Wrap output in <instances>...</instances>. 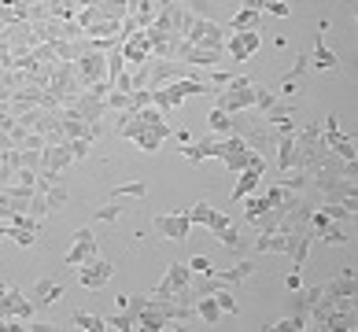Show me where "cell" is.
<instances>
[{"instance_id": "obj_1", "label": "cell", "mask_w": 358, "mask_h": 332, "mask_svg": "<svg viewBox=\"0 0 358 332\" xmlns=\"http://www.w3.org/2000/svg\"><path fill=\"white\" fill-rule=\"evenodd\" d=\"M292 137H296V170L314 174V170L322 166V159L329 155L325 140H322V126L307 122V126H299L296 133H292Z\"/></svg>"}, {"instance_id": "obj_2", "label": "cell", "mask_w": 358, "mask_h": 332, "mask_svg": "<svg viewBox=\"0 0 358 332\" xmlns=\"http://www.w3.org/2000/svg\"><path fill=\"white\" fill-rule=\"evenodd\" d=\"M255 82L251 78H233L225 89H215V108H222L225 115L236 111H255Z\"/></svg>"}, {"instance_id": "obj_3", "label": "cell", "mask_w": 358, "mask_h": 332, "mask_svg": "<svg viewBox=\"0 0 358 332\" xmlns=\"http://www.w3.org/2000/svg\"><path fill=\"white\" fill-rule=\"evenodd\" d=\"M229 30L215 19H203V15H192V22L185 26V41L189 45H203V48H222Z\"/></svg>"}, {"instance_id": "obj_4", "label": "cell", "mask_w": 358, "mask_h": 332, "mask_svg": "<svg viewBox=\"0 0 358 332\" xmlns=\"http://www.w3.org/2000/svg\"><path fill=\"white\" fill-rule=\"evenodd\" d=\"M74 74L78 82H82V89L96 85V82H108V52H85V56L74 59Z\"/></svg>"}, {"instance_id": "obj_5", "label": "cell", "mask_w": 358, "mask_h": 332, "mask_svg": "<svg viewBox=\"0 0 358 332\" xmlns=\"http://www.w3.org/2000/svg\"><path fill=\"white\" fill-rule=\"evenodd\" d=\"M192 284V270H189V262H170L166 266V273H163V281H159L148 296L155 299H174L181 288H189Z\"/></svg>"}, {"instance_id": "obj_6", "label": "cell", "mask_w": 358, "mask_h": 332, "mask_svg": "<svg viewBox=\"0 0 358 332\" xmlns=\"http://www.w3.org/2000/svg\"><path fill=\"white\" fill-rule=\"evenodd\" d=\"M222 48H225V56H229L233 63H244V59H251L262 48V34L259 30H233L229 37H225Z\"/></svg>"}, {"instance_id": "obj_7", "label": "cell", "mask_w": 358, "mask_h": 332, "mask_svg": "<svg viewBox=\"0 0 358 332\" xmlns=\"http://www.w3.org/2000/svg\"><path fill=\"white\" fill-rule=\"evenodd\" d=\"M178 78H192V66L189 63H178V59H152L148 63V89H163Z\"/></svg>"}, {"instance_id": "obj_8", "label": "cell", "mask_w": 358, "mask_h": 332, "mask_svg": "<svg viewBox=\"0 0 358 332\" xmlns=\"http://www.w3.org/2000/svg\"><path fill=\"white\" fill-rule=\"evenodd\" d=\"M152 233L163 236V240H189L192 222H189L185 210H174V215H155L152 218Z\"/></svg>"}, {"instance_id": "obj_9", "label": "cell", "mask_w": 358, "mask_h": 332, "mask_svg": "<svg viewBox=\"0 0 358 332\" xmlns=\"http://www.w3.org/2000/svg\"><path fill=\"white\" fill-rule=\"evenodd\" d=\"M325 148L340 155V159H358V148H355V137H348V133L340 129V115H329L325 118V133H322Z\"/></svg>"}, {"instance_id": "obj_10", "label": "cell", "mask_w": 358, "mask_h": 332, "mask_svg": "<svg viewBox=\"0 0 358 332\" xmlns=\"http://www.w3.org/2000/svg\"><path fill=\"white\" fill-rule=\"evenodd\" d=\"M78 284H82L85 291H100L103 284H108L111 281V273H115V266L108 262V259H89V262H82V266H78Z\"/></svg>"}, {"instance_id": "obj_11", "label": "cell", "mask_w": 358, "mask_h": 332, "mask_svg": "<svg viewBox=\"0 0 358 332\" xmlns=\"http://www.w3.org/2000/svg\"><path fill=\"white\" fill-rule=\"evenodd\" d=\"M255 155L259 152H251L241 137H233V133H229V137H222V155L218 159H222V166L229 170V174H241L244 166H251V159H255Z\"/></svg>"}, {"instance_id": "obj_12", "label": "cell", "mask_w": 358, "mask_h": 332, "mask_svg": "<svg viewBox=\"0 0 358 332\" xmlns=\"http://www.w3.org/2000/svg\"><path fill=\"white\" fill-rule=\"evenodd\" d=\"M59 129H63V140H96L100 133H103V126L100 122H89V118H78L74 111H67V108H59Z\"/></svg>"}, {"instance_id": "obj_13", "label": "cell", "mask_w": 358, "mask_h": 332, "mask_svg": "<svg viewBox=\"0 0 358 332\" xmlns=\"http://www.w3.org/2000/svg\"><path fill=\"white\" fill-rule=\"evenodd\" d=\"M100 255V247H96V236H92V229L85 225V229H78L74 233V244H71V251L63 255V266L67 270H78L82 262H89V259H96Z\"/></svg>"}, {"instance_id": "obj_14", "label": "cell", "mask_w": 358, "mask_h": 332, "mask_svg": "<svg viewBox=\"0 0 358 332\" xmlns=\"http://www.w3.org/2000/svg\"><path fill=\"white\" fill-rule=\"evenodd\" d=\"M262 174H266V155H255L251 159V166H244L241 174H236V189L229 192V199L233 203H241L244 196H251L262 185Z\"/></svg>"}, {"instance_id": "obj_15", "label": "cell", "mask_w": 358, "mask_h": 332, "mask_svg": "<svg viewBox=\"0 0 358 332\" xmlns=\"http://www.w3.org/2000/svg\"><path fill=\"white\" fill-rule=\"evenodd\" d=\"M8 317H22V322H30V317H34L30 296H26L22 288H15V284H8L4 299H0V322H8Z\"/></svg>"}, {"instance_id": "obj_16", "label": "cell", "mask_w": 358, "mask_h": 332, "mask_svg": "<svg viewBox=\"0 0 358 332\" xmlns=\"http://www.w3.org/2000/svg\"><path fill=\"white\" fill-rule=\"evenodd\" d=\"M67 111H74L78 118H89V122H100L103 115H108V103H103V96H96V92L82 89L78 96L67 103Z\"/></svg>"}, {"instance_id": "obj_17", "label": "cell", "mask_w": 358, "mask_h": 332, "mask_svg": "<svg viewBox=\"0 0 358 332\" xmlns=\"http://www.w3.org/2000/svg\"><path fill=\"white\" fill-rule=\"evenodd\" d=\"M26 296H30L34 310H41V307H52V303H59V299H63V284L56 281V277H37Z\"/></svg>"}, {"instance_id": "obj_18", "label": "cell", "mask_w": 358, "mask_h": 332, "mask_svg": "<svg viewBox=\"0 0 358 332\" xmlns=\"http://www.w3.org/2000/svg\"><path fill=\"white\" fill-rule=\"evenodd\" d=\"M189 163H203V159H218L222 155V137L218 133H207V137H200V140H189L185 148H178Z\"/></svg>"}, {"instance_id": "obj_19", "label": "cell", "mask_w": 358, "mask_h": 332, "mask_svg": "<svg viewBox=\"0 0 358 332\" xmlns=\"http://www.w3.org/2000/svg\"><path fill=\"white\" fill-rule=\"evenodd\" d=\"M118 52H122V59H126V63H134V66H141V63H148V59H152V48H148V37H144V30L122 37Z\"/></svg>"}, {"instance_id": "obj_20", "label": "cell", "mask_w": 358, "mask_h": 332, "mask_svg": "<svg viewBox=\"0 0 358 332\" xmlns=\"http://www.w3.org/2000/svg\"><path fill=\"white\" fill-rule=\"evenodd\" d=\"M74 163V152H71V144L67 140H59V144H45L41 148V170H67Z\"/></svg>"}, {"instance_id": "obj_21", "label": "cell", "mask_w": 358, "mask_h": 332, "mask_svg": "<svg viewBox=\"0 0 358 332\" xmlns=\"http://www.w3.org/2000/svg\"><path fill=\"white\" fill-rule=\"evenodd\" d=\"M322 299V284H310V288H292V296H288V314H299V317H307L314 310V303Z\"/></svg>"}, {"instance_id": "obj_22", "label": "cell", "mask_w": 358, "mask_h": 332, "mask_svg": "<svg viewBox=\"0 0 358 332\" xmlns=\"http://www.w3.org/2000/svg\"><path fill=\"white\" fill-rule=\"evenodd\" d=\"M288 247H292V236L281 233V229L255 236V251H259V255H288Z\"/></svg>"}, {"instance_id": "obj_23", "label": "cell", "mask_w": 358, "mask_h": 332, "mask_svg": "<svg viewBox=\"0 0 358 332\" xmlns=\"http://www.w3.org/2000/svg\"><path fill=\"white\" fill-rule=\"evenodd\" d=\"M322 296H358V281H355V270L351 266H343V270L333 277V281H325L322 284Z\"/></svg>"}, {"instance_id": "obj_24", "label": "cell", "mask_w": 358, "mask_h": 332, "mask_svg": "<svg viewBox=\"0 0 358 332\" xmlns=\"http://www.w3.org/2000/svg\"><path fill=\"white\" fill-rule=\"evenodd\" d=\"M325 30H329V22L317 26V45H314V56H310V66H322V71H336L340 59H336V52L333 48H325Z\"/></svg>"}, {"instance_id": "obj_25", "label": "cell", "mask_w": 358, "mask_h": 332, "mask_svg": "<svg viewBox=\"0 0 358 332\" xmlns=\"http://www.w3.org/2000/svg\"><path fill=\"white\" fill-rule=\"evenodd\" d=\"M155 11H159V0H126V15L134 19L141 30H144V26H152Z\"/></svg>"}, {"instance_id": "obj_26", "label": "cell", "mask_w": 358, "mask_h": 332, "mask_svg": "<svg viewBox=\"0 0 358 332\" xmlns=\"http://www.w3.org/2000/svg\"><path fill=\"white\" fill-rule=\"evenodd\" d=\"M218 273V281L225 284V288H236L241 281H248L251 273H255V262H248V259H241L236 266H225V270H215Z\"/></svg>"}, {"instance_id": "obj_27", "label": "cell", "mask_w": 358, "mask_h": 332, "mask_svg": "<svg viewBox=\"0 0 358 332\" xmlns=\"http://www.w3.org/2000/svg\"><path fill=\"white\" fill-rule=\"evenodd\" d=\"M277 170L281 174H288V170H296V137L292 133H285V137H277Z\"/></svg>"}, {"instance_id": "obj_28", "label": "cell", "mask_w": 358, "mask_h": 332, "mask_svg": "<svg viewBox=\"0 0 358 332\" xmlns=\"http://www.w3.org/2000/svg\"><path fill=\"white\" fill-rule=\"evenodd\" d=\"M259 26H262V11H251V8H236L225 30H259Z\"/></svg>"}, {"instance_id": "obj_29", "label": "cell", "mask_w": 358, "mask_h": 332, "mask_svg": "<svg viewBox=\"0 0 358 332\" xmlns=\"http://www.w3.org/2000/svg\"><path fill=\"white\" fill-rule=\"evenodd\" d=\"M210 236H215V240H218L225 251H233V255H236V251H244V236H241V225H236V222H229L225 229L210 233Z\"/></svg>"}, {"instance_id": "obj_30", "label": "cell", "mask_w": 358, "mask_h": 332, "mask_svg": "<svg viewBox=\"0 0 358 332\" xmlns=\"http://www.w3.org/2000/svg\"><path fill=\"white\" fill-rule=\"evenodd\" d=\"M71 325L82 329V332H103V329H108V317H100V314H92V310H74Z\"/></svg>"}, {"instance_id": "obj_31", "label": "cell", "mask_w": 358, "mask_h": 332, "mask_svg": "<svg viewBox=\"0 0 358 332\" xmlns=\"http://www.w3.org/2000/svg\"><path fill=\"white\" fill-rule=\"evenodd\" d=\"M355 207L358 203H317V210H322L329 222H343V225L355 218Z\"/></svg>"}, {"instance_id": "obj_32", "label": "cell", "mask_w": 358, "mask_h": 332, "mask_svg": "<svg viewBox=\"0 0 358 332\" xmlns=\"http://www.w3.org/2000/svg\"><path fill=\"white\" fill-rule=\"evenodd\" d=\"M317 240L329 244V247H343V244H351V236H348V229H343V222H329Z\"/></svg>"}, {"instance_id": "obj_33", "label": "cell", "mask_w": 358, "mask_h": 332, "mask_svg": "<svg viewBox=\"0 0 358 332\" xmlns=\"http://www.w3.org/2000/svg\"><path fill=\"white\" fill-rule=\"evenodd\" d=\"M144 196H148V185H144L141 178L137 181H122V185L111 189V199H144Z\"/></svg>"}, {"instance_id": "obj_34", "label": "cell", "mask_w": 358, "mask_h": 332, "mask_svg": "<svg viewBox=\"0 0 358 332\" xmlns=\"http://www.w3.org/2000/svg\"><path fill=\"white\" fill-rule=\"evenodd\" d=\"M196 317H200V322H207V325H218V322H222V310H218L215 296H200V299H196Z\"/></svg>"}, {"instance_id": "obj_35", "label": "cell", "mask_w": 358, "mask_h": 332, "mask_svg": "<svg viewBox=\"0 0 358 332\" xmlns=\"http://www.w3.org/2000/svg\"><path fill=\"white\" fill-rule=\"evenodd\" d=\"M4 229H8V240H15L19 247H34V244H37V233L26 229V225H8V222H4Z\"/></svg>"}, {"instance_id": "obj_36", "label": "cell", "mask_w": 358, "mask_h": 332, "mask_svg": "<svg viewBox=\"0 0 358 332\" xmlns=\"http://www.w3.org/2000/svg\"><path fill=\"white\" fill-rule=\"evenodd\" d=\"M207 122H210V129H215L218 137H229V133H233V115H225L222 108L210 111V115H207Z\"/></svg>"}, {"instance_id": "obj_37", "label": "cell", "mask_w": 358, "mask_h": 332, "mask_svg": "<svg viewBox=\"0 0 358 332\" xmlns=\"http://www.w3.org/2000/svg\"><path fill=\"white\" fill-rule=\"evenodd\" d=\"M108 329H115V332H129V329H137V317L129 314V310H115V314L108 317Z\"/></svg>"}, {"instance_id": "obj_38", "label": "cell", "mask_w": 358, "mask_h": 332, "mask_svg": "<svg viewBox=\"0 0 358 332\" xmlns=\"http://www.w3.org/2000/svg\"><path fill=\"white\" fill-rule=\"evenodd\" d=\"M266 329H273V332H303V329H307V317L288 314V317H281V322H273V325H266Z\"/></svg>"}, {"instance_id": "obj_39", "label": "cell", "mask_w": 358, "mask_h": 332, "mask_svg": "<svg viewBox=\"0 0 358 332\" xmlns=\"http://www.w3.org/2000/svg\"><path fill=\"white\" fill-rule=\"evenodd\" d=\"M185 215H189V222H192V225H207V218L215 215V207H210L207 199H200V203H192L189 210H185Z\"/></svg>"}, {"instance_id": "obj_40", "label": "cell", "mask_w": 358, "mask_h": 332, "mask_svg": "<svg viewBox=\"0 0 358 332\" xmlns=\"http://www.w3.org/2000/svg\"><path fill=\"white\" fill-rule=\"evenodd\" d=\"M215 303H218L222 314H236V310H241V307H236V291L233 288H218L215 291Z\"/></svg>"}, {"instance_id": "obj_41", "label": "cell", "mask_w": 358, "mask_h": 332, "mask_svg": "<svg viewBox=\"0 0 358 332\" xmlns=\"http://www.w3.org/2000/svg\"><path fill=\"white\" fill-rule=\"evenodd\" d=\"M96 222H108V225H115L118 218H122V207H118V199H111V203H103V207H96V215H92Z\"/></svg>"}, {"instance_id": "obj_42", "label": "cell", "mask_w": 358, "mask_h": 332, "mask_svg": "<svg viewBox=\"0 0 358 332\" xmlns=\"http://www.w3.org/2000/svg\"><path fill=\"white\" fill-rule=\"evenodd\" d=\"M277 100H281V96H277L273 89H262V85L255 89V108H259V111H266V108H273Z\"/></svg>"}, {"instance_id": "obj_43", "label": "cell", "mask_w": 358, "mask_h": 332, "mask_svg": "<svg viewBox=\"0 0 358 332\" xmlns=\"http://www.w3.org/2000/svg\"><path fill=\"white\" fill-rule=\"evenodd\" d=\"M45 196H48V207H52V210L67 203V189H63V185H52V189H48Z\"/></svg>"}, {"instance_id": "obj_44", "label": "cell", "mask_w": 358, "mask_h": 332, "mask_svg": "<svg viewBox=\"0 0 358 332\" xmlns=\"http://www.w3.org/2000/svg\"><path fill=\"white\" fill-rule=\"evenodd\" d=\"M262 11H270V15H277V19H288L292 4H285V0H266V8H262Z\"/></svg>"}, {"instance_id": "obj_45", "label": "cell", "mask_w": 358, "mask_h": 332, "mask_svg": "<svg viewBox=\"0 0 358 332\" xmlns=\"http://www.w3.org/2000/svg\"><path fill=\"white\" fill-rule=\"evenodd\" d=\"M307 66H310V56H296V63L288 66V74H285V78H296V82H299V78L307 74Z\"/></svg>"}, {"instance_id": "obj_46", "label": "cell", "mask_w": 358, "mask_h": 332, "mask_svg": "<svg viewBox=\"0 0 358 332\" xmlns=\"http://www.w3.org/2000/svg\"><path fill=\"white\" fill-rule=\"evenodd\" d=\"M67 144H71V152H74V163H78V159H89L92 140H82V137H78V140H67Z\"/></svg>"}, {"instance_id": "obj_47", "label": "cell", "mask_w": 358, "mask_h": 332, "mask_svg": "<svg viewBox=\"0 0 358 332\" xmlns=\"http://www.w3.org/2000/svg\"><path fill=\"white\" fill-rule=\"evenodd\" d=\"M19 148H34V152H41L45 148V137H41V133H26V137H22V144H19Z\"/></svg>"}, {"instance_id": "obj_48", "label": "cell", "mask_w": 358, "mask_h": 332, "mask_svg": "<svg viewBox=\"0 0 358 332\" xmlns=\"http://www.w3.org/2000/svg\"><path fill=\"white\" fill-rule=\"evenodd\" d=\"M229 222H233L229 215H222V210H215V215L207 218V229H210V233H218V229H225V225H229Z\"/></svg>"}, {"instance_id": "obj_49", "label": "cell", "mask_w": 358, "mask_h": 332, "mask_svg": "<svg viewBox=\"0 0 358 332\" xmlns=\"http://www.w3.org/2000/svg\"><path fill=\"white\" fill-rule=\"evenodd\" d=\"M189 270H192V273H210V270H215V262H210L207 255H196V259L189 262Z\"/></svg>"}, {"instance_id": "obj_50", "label": "cell", "mask_w": 358, "mask_h": 332, "mask_svg": "<svg viewBox=\"0 0 358 332\" xmlns=\"http://www.w3.org/2000/svg\"><path fill=\"white\" fill-rule=\"evenodd\" d=\"M26 329H30V332H52V329H59V325H52V322H34V317H30V325H26Z\"/></svg>"}, {"instance_id": "obj_51", "label": "cell", "mask_w": 358, "mask_h": 332, "mask_svg": "<svg viewBox=\"0 0 358 332\" xmlns=\"http://www.w3.org/2000/svg\"><path fill=\"white\" fill-rule=\"evenodd\" d=\"M236 8H251V11H262V8H266V0H241V4H236ZM262 15H266V11H262Z\"/></svg>"}, {"instance_id": "obj_52", "label": "cell", "mask_w": 358, "mask_h": 332, "mask_svg": "<svg viewBox=\"0 0 358 332\" xmlns=\"http://www.w3.org/2000/svg\"><path fill=\"white\" fill-rule=\"evenodd\" d=\"M285 284H288V291H292V288H299V284H303V277H299V270H292V273L285 277Z\"/></svg>"}, {"instance_id": "obj_53", "label": "cell", "mask_w": 358, "mask_h": 332, "mask_svg": "<svg viewBox=\"0 0 358 332\" xmlns=\"http://www.w3.org/2000/svg\"><path fill=\"white\" fill-rule=\"evenodd\" d=\"M170 137H178V144H189V140H192L189 129H178V133H170Z\"/></svg>"}, {"instance_id": "obj_54", "label": "cell", "mask_w": 358, "mask_h": 332, "mask_svg": "<svg viewBox=\"0 0 358 332\" xmlns=\"http://www.w3.org/2000/svg\"><path fill=\"white\" fill-rule=\"evenodd\" d=\"M4 291H8V284H4V281H0V299H4Z\"/></svg>"}, {"instance_id": "obj_55", "label": "cell", "mask_w": 358, "mask_h": 332, "mask_svg": "<svg viewBox=\"0 0 358 332\" xmlns=\"http://www.w3.org/2000/svg\"><path fill=\"white\" fill-rule=\"evenodd\" d=\"M236 4H241V0H236Z\"/></svg>"}]
</instances>
